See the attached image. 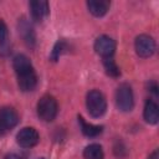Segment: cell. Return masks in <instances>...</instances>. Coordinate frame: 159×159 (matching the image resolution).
Listing matches in <instances>:
<instances>
[{
  "mask_svg": "<svg viewBox=\"0 0 159 159\" xmlns=\"http://www.w3.org/2000/svg\"><path fill=\"white\" fill-rule=\"evenodd\" d=\"M78 123L81 125V130L82 133L86 135V137H89V138H93V137H97L102 133L103 130V127L102 125H96V124H91V123H87L81 116H78Z\"/></svg>",
  "mask_w": 159,
  "mask_h": 159,
  "instance_id": "13",
  "label": "cell"
},
{
  "mask_svg": "<svg viewBox=\"0 0 159 159\" xmlns=\"http://www.w3.org/2000/svg\"><path fill=\"white\" fill-rule=\"evenodd\" d=\"M19 32H20V35L22 36L25 43H26L29 47H34V46H35V43H36L35 32H34L31 25H30L25 19H21L20 22H19Z\"/></svg>",
  "mask_w": 159,
  "mask_h": 159,
  "instance_id": "11",
  "label": "cell"
},
{
  "mask_svg": "<svg viewBox=\"0 0 159 159\" xmlns=\"http://www.w3.org/2000/svg\"><path fill=\"white\" fill-rule=\"evenodd\" d=\"M111 2L107 0H99V1H87V7L88 11L96 16V17H102L103 15L107 14V11L109 10Z\"/></svg>",
  "mask_w": 159,
  "mask_h": 159,
  "instance_id": "12",
  "label": "cell"
},
{
  "mask_svg": "<svg viewBox=\"0 0 159 159\" xmlns=\"http://www.w3.org/2000/svg\"><path fill=\"white\" fill-rule=\"evenodd\" d=\"M116 104L119 111L129 112L134 107L133 89L128 83H122L116 91Z\"/></svg>",
  "mask_w": 159,
  "mask_h": 159,
  "instance_id": "4",
  "label": "cell"
},
{
  "mask_svg": "<svg viewBox=\"0 0 159 159\" xmlns=\"http://www.w3.org/2000/svg\"><path fill=\"white\" fill-rule=\"evenodd\" d=\"M37 159H45V158H37Z\"/></svg>",
  "mask_w": 159,
  "mask_h": 159,
  "instance_id": "21",
  "label": "cell"
},
{
  "mask_svg": "<svg viewBox=\"0 0 159 159\" xmlns=\"http://www.w3.org/2000/svg\"><path fill=\"white\" fill-rule=\"evenodd\" d=\"M7 39H9L7 26H6V24H5L2 20H0V46L6 45Z\"/></svg>",
  "mask_w": 159,
  "mask_h": 159,
  "instance_id": "17",
  "label": "cell"
},
{
  "mask_svg": "<svg viewBox=\"0 0 159 159\" xmlns=\"http://www.w3.org/2000/svg\"><path fill=\"white\" fill-rule=\"evenodd\" d=\"M12 67L17 77V86L22 92L34 91L37 84V76L31 61L26 55L19 53L12 60Z\"/></svg>",
  "mask_w": 159,
  "mask_h": 159,
  "instance_id": "1",
  "label": "cell"
},
{
  "mask_svg": "<svg viewBox=\"0 0 159 159\" xmlns=\"http://www.w3.org/2000/svg\"><path fill=\"white\" fill-rule=\"evenodd\" d=\"M40 140V135L35 128L25 127L16 134V142L22 148H32Z\"/></svg>",
  "mask_w": 159,
  "mask_h": 159,
  "instance_id": "8",
  "label": "cell"
},
{
  "mask_svg": "<svg viewBox=\"0 0 159 159\" xmlns=\"http://www.w3.org/2000/svg\"><path fill=\"white\" fill-rule=\"evenodd\" d=\"M4 159H24V157L19 155V154H16V153H10V154L5 155Z\"/></svg>",
  "mask_w": 159,
  "mask_h": 159,
  "instance_id": "19",
  "label": "cell"
},
{
  "mask_svg": "<svg viewBox=\"0 0 159 159\" xmlns=\"http://www.w3.org/2000/svg\"><path fill=\"white\" fill-rule=\"evenodd\" d=\"M83 158L84 159H104V153L102 147L97 143L87 145L83 150Z\"/></svg>",
  "mask_w": 159,
  "mask_h": 159,
  "instance_id": "14",
  "label": "cell"
},
{
  "mask_svg": "<svg viewBox=\"0 0 159 159\" xmlns=\"http://www.w3.org/2000/svg\"><path fill=\"white\" fill-rule=\"evenodd\" d=\"M103 66H104V70H106V72H107L108 76H111V77H118L120 75L119 67L117 66V63L114 62L113 58H103Z\"/></svg>",
  "mask_w": 159,
  "mask_h": 159,
  "instance_id": "15",
  "label": "cell"
},
{
  "mask_svg": "<svg viewBox=\"0 0 159 159\" xmlns=\"http://www.w3.org/2000/svg\"><path fill=\"white\" fill-rule=\"evenodd\" d=\"M114 154L118 157V158H123L127 155V149L124 147V144L122 142H117L114 144Z\"/></svg>",
  "mask_w": 159,
  "mask_h": 159,
  "instance_id": "18",
  "label": "cell"
},
{
  "mask_svg": "<svg viewBox=\"0 0 159 159\" xmlns=\"http://www.w3.org/2000/svg\"><path fill=\"white\" fill-rule=\"evenodd\" d=\"M148 159H159V154H158V150L155 149L149 157H148Z\"/></svg>",
  "mask_w": 159,
  "mask_h": 159,
  "instance_id": "20",
  "label": "cell"
},
{
  "mask_svg": "<svg viewBox=\"0 0 159 159\" xmlns=\"http://www.w3.org/2000/svg\"><path fill=\"white\" fill-rule=\"evenodd\" d=\"M57 101L51 94L42 96L37 102V116L43 122H52L57 116Z\"/></svg>",
  "mask_w": 159,
  "mask_h": 159,
  "instance_id": "3",
  "label": "cell"
},
{
  "mask_svg": "<svg viewBox=\"0 0 159 159\" xmlns=\"http://www.w3.org/2000/svg\"><path fill=\"white\" fill-rule=\"evenodd\" d=\"M135 52L142 58H148L155 52V41L149 35H139L134 41Z\"/></svg>",
  "mask_w": 159,
  "mask_h": 159,
  "instance_id": "6",
  "label": "cell"
},
{
  "mask_svg": "<svg viewBox=\"0 0 159 159\" xmlns=\"http://www.w3.org/2000/svg\"><path fill=\"white\" fill-rule=\"evenodd\" d=\"M66 48H67V45H66L65 41H62V40L57 41L53 46V50H52V53H51V60L57 61L60 58V56L66 51Z\"/></svg>",
  "mask_w": 159,
  "mask_h": 159,
  "instance_id": "16",
  "label": "cell"
},
{
  "mask_svg": "<svg viewBox=\"0 0 159 159\" xmlns=\"http://www.w3.org/2000/svg\"><path fill=\"white\" fill-rule=\"evenodd\" d=\"M143 117L147 123L149 124H157L159 120V108L158 104L153 99H147L144 104V111H143Z\"/></svg>",
  "mask_w": 159,
  "mask_h": 159,
  "instance_id": "10",
  "label": "cell"
},
{
  "mask_svg": "<svg viewBox=\"0 0 159 159\" xmlns=\"http://www.w3.org/2000/svg\"><path fill=\"white\" fill-rule=\"evenodd\" d=\"M86 107L93 118H99L106 113L107 109V101L102 92L98 89H92L86 96Z\"/></svg>",
  "mask_w": 159,
  "mask_h": 159,
  "instance_id": "2",
  "label": "cell"
},
{
  "mask_svg": "<svg viewBox=\"0 0 159 159\" xmlns=\"http://www.w3.org/2000/svg\"><path fill=\"white\" fill-rule=\"evenodd\" d=\"M19 123V114L12 107L0 108V137L6 134Z\"/></svg>",
  "mask_w": 159,
  "mask_h": 159,
  "instance_id": "5",
  "label": "cell"
},
{
  "mask_svg": "<svg viewBox=\"0 0 159 159\" xmlns=\"http://www.w3.org/2000/svg\"><path fill=\"white\" fill-rule=\"evenodd\" d=\"M30 12L31 17L35 21H42L50 12L48 9V2L47 1H30Z\"/></svg>",
  "mask_w": 159,
  "mask_h": 159,
  "instance_id": "9",
  "label": "cell"
},
{
  "mask_svg": "<svg viewBox=\"0 0 159 159\" xmlns=\"http://www.w3.org/2000/svg\"><path fill=\"white\" fill-rule=\"evenodd\" d=\"M94 51L102 58H112L116 51V41L107 35H102L94 41Z\"/></svg>",
  "mask_w": 159,
  "mask_h": 159,
  "instance_id": "7",
  "label": "cell"
}]
</instances>
